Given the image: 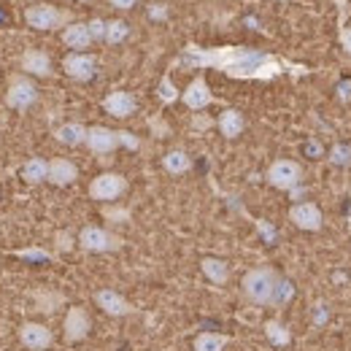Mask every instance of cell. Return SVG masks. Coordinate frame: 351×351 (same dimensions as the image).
Segmentation results:
<instances>
[{
    "instance_id": "cell-35",
    "label": "cell",
    "mask_w": 351,
    "mask_h": 351,
    "mask_svg": "<svg viewBox=\"0 0 351 351\" xmlns=\"http://www.w3.org/2000/svg\"><path fill=\"white\" fill-rule=\"evenodd\" d=\"M119 135V143H125L128 149H138V138L132 135V132H128V130H119L117 132Z\"/></svg>"
},
{
    "instance_id": "cell-9",
    "label": "cell",
    "mask_w": 351,
    "mask_h": 351,
    "mask_svg": "<svg viewBox=\"0 0 351 351\" xmlns=\"http://www.w3.org/2000/svg\"><path fill=\"white\" fill-rule=\"evenodd\" d=\"M289 219L295 221L300 230H311V232L322 230V211H319L316 203H298V206H292L289 208Z\"/></svg>"
},
{
    "instance_id": "cell-25",
    "label": "cell",
    "mask_w": 351,
    "mask_h": 351,
    "mask_svg": "<svg viewBox=\"0 0 351 351\" xmlns=\"http://www.w3.org/2000/svg\"><path fill=\"white\" fill-rule=\"evenodd\" d=\"M265 335H267V338H270V343H276V346H287V343L292 341L289 330H287L281 322H276V319H270V322L265 324Z\"/></svg>"
},
{
    "instance_id": "cell-18",
    "label": "cell",
    "mask_w": 351,
    "mask_h": 351,
    "mask_svg": "<svg viewBox=\"0 0 351 351\" xmlns=\"http://www.w3.org/2000/svg\"><path fill=\"white\" fill-rule=\"evenodd\" d=\"M62 44L71 46V49H87V46L92 44L89 25H84V22H71V25L62 30Z\"/></svg>"
},
{
    "instance_id": "cell-2",
    "label": "cell",
    "mask_w": 351,
    "mask_h": 351,
    "mask_svg": "<svg viewBox=\"0 0 351 351\" xmlns=\"http://www.w3.org/2000/svg\"><path fill=\"white\" fill-rule=\"evenodd\" d=\"M278 284L281 278L270 270V267H254L243 276V292L252 303L260 306H276V295H278Z\"/></svg>"
},
{
    "instance_id": "cell-29",
    "label": "cell",
    "mask_w": 351,
    "mask_h": 351,
    "mask_svg": "<svg viewBox=\"0 0 351 351\" xmlns=\"http://www.w3.org/2000/svg\"><path fill=\"white\" fill-rule=\"evenodd\" d=\"M87 25L89 33H92V41H106V22L103 19H92Z\"/></svg>"
},
{
    "instance_id": "cell-11",
    "label": "cell",
    "mask_w": 351,
    "mask_h": 351,
    "mask_svg": "<svg viewBox=\"0 0 351 351\" xmlns=\"http://www.w3.org/2000/svg\"><path fill=\"white\" fill-rule=\"evenodd\" d=\"M181 100H184V106H186V108H192V111H203L206 106H211L214 95H211L208 84H206V79H200V76H197L189 87L184 89Z\"/></svg>"
},
{
    "instance_id": "cell-34",
    "label": "cell",
    "mask_w": 351,
    "mask_h": 351,
    "mask_svg": "<svg viewBox=\"0 0 351 351\" xmlns=\"http://www.w3.org/2000/svg\"><path fill=\"white\" fill-rule=\"evenodd\" d=\"M338 41H341V46L351 54V27H346V25L338 27Z\"/></svg>"
},
{
    "instance_id": "cell-19",
    "label": "cell",
    "mask_w": 351,
    "mask_h": 351,
    "mask_svg": "<svg viewBox=\"0 0 351 351\" xmlns=\"http://www.w3.org/2000/svg\"><path fill=\"white\" fill-rule=\"evenodd\" d=\"M54 138L60 143H65V146H82L87 141V128L79 125V122H68V125H62V128L54 130Z\"/></svg>"
},
{
    "instance_id": "cell-10",
    "label": "cell",
    "mask_w": 351,
    "mask_h": 351,
    "mask_svg": "<svg viewBox=\"0 0 351 351\" xmlns=\"http://www.w3.org/2000/svg\"><path fill=\"white\" fill-rule=\"evenodd\" d=\"M103 108H106V114H111V117H117V119H125V117L135 114L138 103H135V97H132L130 92H122V89H117V92L106 95V100H103Z\"/></svg>"
},
{
    "instance_id": "cell-17",
    "label": "cell",
    "mask_w": 351,
    "mask_h": 351,
    "mask_svg": "<svg viewBox=\"0 0 351 351\" xmlns=\"http://www.w3.org/2000/svg\"><path fill=\"white\" fill-rule=\"evenodd\" d=\"M22 71L25 73H33V76H49L51 73V60L46 51H38V49H27L22 54Z\"/></svg>"
},
{
    "instance_id": "cell-16",
    "label": "cell",
    "mask_w": 351,
    "mask_h": 351,
    "mask_svg": "<svg viewBox=\"0 0 351 351\" xmlns=\"http://www.w3.org/2000/svg\"><path fill=\"white\" fill-rule=\"evenodd\" d=\"M95 300H97V306L103 308L106 313H111V316H128L132 311V306L122 298V295H117L114 289H100L97 295H95Z\"/></svg>"
},
{
    "instance_id": "cell-31",
    "label": "cell",
    "mask_w": 351,
    "mask_h": 351,
    "mask_svg": "<svg viewBox=\"0 0 351 351\" xmlns=\"http://www.w3.org/2000/svg\"><path fill=\"white\" fill-rule=\"evenodd\" d=\"M57 249H60V252H71V249H73L71 232H57Z\"/></svg>"
},
{
    "instance_id": "cell-22",
    "label": "cell",
    "mask_w": 351,
    "mask_h": 351,
    "mask_svg": "<svg viewBox=\"0 0 351 351\" xmlns=\"http://www.w3.org/2000/svg\"><path fill=\"white\" fill-rule=\"evenodd\" d=\"M46 176H49V162L38 160V157L27 160L25 168H22V178H25L27 184H41V181H46Z\"/></svg>"
},
{
    "instance_id": "cell-32",
    "label": "cell",
    "mask_w": 351,
    "mask_h": 351,
    "mask_svg": "<svg viewBox=\"0 0 351 351\" xmlns=\"http://www.w3.org/2000/svg\"><path fill=\"white\" fill-rule=\"evenodd\" d=\"M103 217H106V219H114V221H125L130 214H128L125 208H103Z\"/></svg>"
},
{
    "instance_id": "cell-4",
    "label": "cell",
    "mask_w": 351,
    "mask_h": 351,
    "mask_svg": "<svg viewBox=\"0 0 351 351\" xmlns=\"http://www.w3.org/2000/svg\"><path fill=\"white\" fill-rule=\"evenodd\" d=\"M128 181L119 173H100L89 184V197L92 200H117L119 195H125Z\"/></svg>"
},
{
    "instance_id": "cell-28",
    "label": "cell",
    "mask_w": 351,
    "mask_h": 351,
    "mask_svg": "<svg viewBox=\"0 0 351 351\" xmlns=\"http://www.w3.org/2000/svg\"><path fill=\"white\" fill-rule=\"evenodd\" d=\"M157 95H160L162 103H176V100H178V89H176V84L171 82V76H162Z\"/></svg>"
},
{
    "instance_id": "cell-36",
    "label": "cell",
    "mask_w": 351,
    "mask_h": 351,
    "mask_svg": "<svg viewBox=\"0 0 351 351\" xmlns=\"http://www.w3.org/2000/svg\"><path fill=\"white\" fill-rule=\"evenodd\" d=\"M149 14H152V16H154V19H165V16H168V8H165V5H162V3H154V5H152V11H149Z\"/></svg>"
},
{
    "instance_id": "cell-8",
    "label": "cell",
    "mask_w": 351,
    "mask_h": 351,
    "mask_svg": "<svg viewBox=\"0 0 351 351\" xmlns=\"http://www.w3.org/2000/svg\"><path fill=\"white\" fill-rule=\"evenodd\" d=\"M95 65H97V60H95L92 54H82V51L68 54V57L62 60L65 73H68L71 79H76V82H89V79L95 76Z\"/></svg>"
},
{
    "instance_id": "cell-14",
    "label": "cell",
    "mask_w": 351,
    "mask_h": 351,
    "mask_svg": "<svg viewBox=\"0 0 351 351\" xmlns=\"http://www.w3.org/2000/svg\"><path fill=\"white\" fill-rule=\"evenodd\" d=\"M19 338H22V343L27 349H49L51 346V332L46 330L44 324H33V322L22 324Z\"/></svg>"
},
{
    "instance_id": "cell-12",
    "label": "cell",
    "mask_w": 351,
    "mask_h": 351,
    "mask_svg": "<svg viewBox=\"0 0 351 351\" xmlns=\"http://www.w3.org/2000/svg\"><path fill=\"white\" fill-rule=\"evenodd\" d=\"M84 143L95 154H111L119 146V135L114 130H108V128H89Z\"/></svg>"
},
{
    "instance_id": "cell-5",
    "label": "cell",
    "mask_w": 351,
    "mask_h": 351,
    "mask_svg": "<svg viewBox=\"0 0 351 351\" xmlns=\"http://www.w3.org/2000/svg\"><path fill=\"white\" fill-rule=\"evenodd\" d=\"M300 165L292 162V160H276L270 168H267V181L276 186V189H295L300 184Z\"/></svg>"
},
{
    "instance_id": "cell-20",
    "label": "cell",
    "mask_w": 351,
    "mask_h": 351,
    "mask_svg": "<svg viewBox=\"0 0 351 351\" xmlns=\"http://www.w3.org/2000/svg\"><path fill=\"white\" fill-rule=\"evenodd\" d=\"M243 128H246V122H243V114H241V111H235V108L221 111L219 130L224 138H238V135L243 132Z\"/></svg>"
},
{
    "instance_id": "cell-3",
    "label": "cell",
    "mask_w": 351,
    "mask_h": 351,
    "mask_svg": "<svg viewBox=\"0 0 351 351\" xmlns=\"http://www.w3.org/2000/svg\"><path fill=\"white\" fill-rule=\"evenodd\" d=\"M25 22L30 27H36V30H57V27L71 22V14L60 11V8L49 5V3H38V5H30L25 11Z\"/></svg>"
},
{
    "instance_id": "cell-6",
    "label": "cell",
    "mask_w": 351,
    "mask_h": 351,
    "mask_svg": "<svg viewBox=\"0 0 351 351\" xmlns=\"http://www.w3.org/2000/svg\"><path fill=\"white\" fill-rule=\"evenodd\" d=\"M79 243L87 252H117L122 246V241L117 235L106 232L103 227H84L82 235H79Z\"/></svg>"
},
{
    "instance_id": "cell-26",
    "label": "cell",
    "mask_w": 351,
    "mask_h": 351,
    "mask_svg": "<svg viewBox=\"0 0 351 351\" xmlns=\"http://www.w3.org/2000/svg\"><path fill=\"white\" fill-rule=\"evenodd\" d=\"M128 36H130V27H128L122 19L106 22V41H108V44H122Z\"/></svg>"
},
{
    "instance_id": "cell-13",
    "label": "cell",
    "mask_w": 351,
    "mask_h": 351,
    "mask_svg": "<svg viewBox=\"0 0 351 351\" xmlns=\"http://www.w3.org/2000/svg\"><path fill=\"white\" fill-rule=\"evenodd\" d=\"M89 332V316L84 308H71L68 316H65V338L73 343V341H82L87 338Z\"/></svg>"
},
{
    "instance_id": "cell-24",
    "label": "cell",
    "mask_w": 351,
    "mask_h": 351,
    "mask_svg": "<svg viewBox=\"0 0 351 351\" xmlns=\"http://www.w3.org/2000/svg\"><path fill=\"white\" fill-rule=\"evenodd\" d=\"M227 346V338L219 332H203L195 338V351H221Z\"/></svg>"
},
{
    "instance_id": "cell-27",
    "label": "cell",
    "mask_w": 351,
    "mask_h": 351,
    "mask_svg": "<svg viewBox=\"0 0 351 351\" xmlns=\"http://www.w3.org/2000/svg\"><path fill=\"white\" fill-rule=\"evenodd\" d=\"M33 298L38 303V311H44V313H54V308L62 303V295L60 292H46V289L33 292Z\"/></svg>"
},
{
    "instance_id": "cell-15",
    "label": "cell",
    "mask_w": 351,
    "mask_h": 351,
    "mask_svg": "<svg viewBox=\"0 0 351 351\" xmlns=\"http://www.w3.org/2000/svg\"><path fill=\"white\" fill-rule=\"evenodd\" d=\"M76 176H79L76 165H73L71 160H65V157H57V160L49 162V176H46V178H49L51 184H57V186H68V184H73Z\"/></svg>"
},
{
    "instance_id": "cell-39",
    "label": "cell",
    "mask_w": 351,
    "mask_h": 351,
    "mask_svg": "<svg viewBox=\"0 0 351 351\" xmlns=\"http://www.w3.org/2000/svg\"><path fill=\"white\" fill-rule=\"evenodd\" d=\"M108 3H111L114 8H132L138 0H108Z\"/></svg>"
},
{
    "instance_id": "cell-33",
    "label": "cell",
    "mask_w": 351,
    "mask_h": 351,
    "mask_svg": "<svg viewBox=\"0 0 351 351\" xmlns=\"http://www.w3.org/2000/svg\"><path fill=\"white\" fill-rule=\"evenodd\" d=\"M351 157H349V149H341V146H335L332 149V162L335 165H346Z\"/></svg>"
},
{
    "instance_id": "cell-21",
    "label": "cell",
    "mask_w": 351,
    "mask_h": 351,
    "mask_svg": "<svg viewBox=\"0 0 351 351\" xmlns=\"http://www.w3.org/2000/svg\"><path fill=\"white\" fill-rule=\"evenodd\" d=\"M189 165H192V160H189L181 149H173V152H168V154L162 157V168L173 176L186 173V171H189Z\"/></svg>"
},
{
    "instance_id": "cell-1",
    "label": "cell",
    "mask_w": 351,
    "mask_h": 351,
    "mask_svg": "<svg viewBox=\"0 0 351 351\" xmlns=\"http://www.w3.org/2000/svg\"><path fill=\"white\" fill-rule=\"evenodd\" d=\"M176 65L184 68H214L224 76L232 79H246V82H270L281 73L292 76H306L311 73L306 65H295L289 60H281L270 51L252 49V46H211L203 49L197 44H186Z\"/></svg>"
},
{
    "instance_id": "cell-7",
    "label": "cell",
    "mask_w": 351,
    "mask_h": 351,
    "mask_svg": "<svg viewBox=\"0 0 351 351\" xmlns=\"http://www.w3.org/2000/svg\"><path fill=\"white\" fill-rule=\"evenodd\" d=\"M36 100H38V89L33 87L30 79H25V76H14L11 79V87L5 92V106H11V108H30Z\"/></svg>"
},
{
    "instance_id": "cell-23",
    "label": "cell",
    "mask_w": 351,
    "mask_h": 351,
    "mask_svg": "<svg viewBox=\"0 0 351 351\" xmlns=\"http://www.w3.org/2000/svg\"><path fill=\"white\" fill-rule=\"evenodd\" d=\"M200 265H203V273H206L214 284H224V281H227V276H230L227 263H221V260H217V257H206Z\"/></svg>"
},
{
    "instance_id": "cell-30",
    "label": "cell",
    "mask_w": 351,
    "mask_h": 351,
    "mask_svg": "<svg viewBox=\"0 0 351 351\" xmlns=\"http://www.w3.org/2000/svg\"><path fill=\"white\" fill-rule=\"evenodd\" d=\"M292 298V284H287V281H281L278 284V295H276V306H281V303H287Z\"/></svg>"
},
{
    "instance_id": "cell-37",
    "label": "cell",
    "mask_w": 351,
    "mask_h": 351,
    "mask_svg": "<svg viewBox=\"0 0 351 351\" xmlns=\"http://www.w3.org/2000/svg\"><path fill=\"white\" fill-rule=\"evenodd\" d=\"M192 128H195V130H208V128H211V119H208V117H195Z\"/></svg>"
},
{
    "instance_id": "cell-40",
    "label": "cell",
    "mask_w": 351,
    "mask_h": 351,
    "mask_svg": "<svg viewBox=\"0 0 351 351\" xmlns=\"http://www.w3.org/2000/svg\"><path fill=\"white\" fill-rule=\"evenodd\" d=\"M335 3H341V5H343V3H346V0H335ZM343 19H346V8H343V11H341V22H338V27H343Z\"/></svg>"
},
{
    "instance_id": "cell-38",
    "label": "cell",
    "mask_w": 351,
    "mask_h": 351,
    "mask_svg": "<svg viewBox=\"0 0 351 351\" xmlns=\"http://www.w3.org/2000/svg\"><path fill=\"white\" fill-rule=\"evenodd\" d=\"M19 257H30V260H46V252L33 249V252H19Z\"/></svg>"
}]
</instances>
